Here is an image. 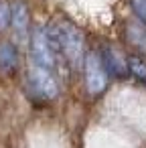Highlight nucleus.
I'll return each mask as SVG.
<instances>
[{"instance_id": "nucleus-1", "label": "nucleus", "mask_w": 146, "mask_h": 148, "mask_svg": "<svg viewBox=\"0 0 146 148\" xmlns=\"http://www.w3.org/2000/svg\"><path fill=\"white\" fill-rule=\"evenodd\" d=\"M55 35H57V41H59L61 55L73 67L83 63V37H81V31L75 25L63 21V23L55 25Z\"/></svg>"}, {"instance_id": "nucleus-2", "label": "nucleus", "mask_w": 146, "mask_h": 148, "mask_svg": "<svg viewBox=\"0 0 146 148\" xmlns=\"http://www.w3.org/2000/svg\"><path fill=\"white\" fill-rule=\"evenodd\" d=\"M27 81H29V87L33 89V93H37L43 99H55L59 95V83H57L55 75L51 73V69H45V67L33 63L27 71Z\"/></svg>"}, {"instance_id": "nucleus-3", "label": "nucleus", "mask_w": 146, "mask_h": 148, "mask_svg": "<svg viewBox=\"0 0 146 148\" xmlns=\"http://www.w3.org/2000/svg\"><path fill=\"white\" fill-rule=\"evenodd\" d=\"M31 55H33V63L41 65L45 69H55L57 65V57L51 49L49 43V35H47V27H37L31 35Z\"/></svg>"}, {"instance_id": "nucleus-4", "label": "nucleus", "mask_w": 146, "mask_h": 148, "mask_svg": "<svg viewBox=\"0 0 146 148\" xmlns=\"http://www.w3.org/2000/svg\"><path fill=\"white\" fill-rule=\"evenodd\" d=\"M83 69H85V85H87V91L91 95H97L106 89L108 85V71H106V65L101 61V57L97 53H87L85 59H83Z\"/></svg>"}, {"instance_id": "nucleus-5", "label": "nucleus", "mask_w": 146, "mask_h": 148, "mask_svg": "<svg viewBox=\"0 0 146 148\" xmlns=\"http://www.w3.org/2000/svg\"><path fill=\"white\" fill-rule=\"evenodd\" d=\"M29 25H31V16H29V6L23 2V0H16V2L10 6V27L14 37L25 43L29 39Z\"/></svg>"}, {"instance_id": "nucleus-6", "label": "nucleus", "mask_w": 146, "mask_h": 148, "mask_svg": "<svg viewBox=\"0 0 146 148\" xmlns=\"http://www.w3.org/2000/svg\"><path fill=\"white\" fill-rule=\"evenodd\" d=\"M19 65V51L12 43L4 41L0 43V69L2 71H14Z\"/></svg>"}, {"instance_id": "nucleus-7", "label": "nucleus", "mask_w": 146, "mask_h": 148, "mask_svg": "<svg viewBox=\"0 0 146 148\" xmlns=\"http://www.w3.org/2000/svg\"><path fill=\"white\" fill-rule=\"evenodd\" d=\"M99 57H101V61H104L108 73H116V75H124V73H126V67H128V65L124 63V59H122L120 53H116V51H112V49H104V53H101Z\"/></svg>"}, {"instance_id": "nucleus-8", "label": "nucleus", "mask_w": 146, "mask_h": 148, "mask_svg": "<svg viewBox=\"0 0 146 148\" xmlns=\"http://www.w3.org/2000/svg\"><path fill=\"white\" fill-rule=\"evenodd\" d=\"M128 67H130V71H132L138 79H142V81L146 83V63H144L140 57H130V59H128Z\"/></svg>"}, {"instance_id": "nucleus-9", "label": "nucleus", "mask_w": 146, "mask_h": 148, "mask_svg": "<svg viewBox=\"0 0 146 148\" xmlns=\"http://www.w3.org/2000/svg\"><path fill=\"white\" fill-rule=\"evenodd\" d=\"M10 27V6L0 0V31H6Z\"/></svg>"}, {"instance_id": "nucleus-10", "label": "nucleus", "mask_w": 146, "mask_h": 148, "mask_svg": "<svg viewBox=\"0 0 146 148\" xmlns=\"http://www.w3.org/2000/svg\"><path fill=\"white\" fill-rule=\"evenodd\" d=\"M130 4H132V10L136 12V16L146 23V0H130Z\"/></svg>"}]
</instances>
